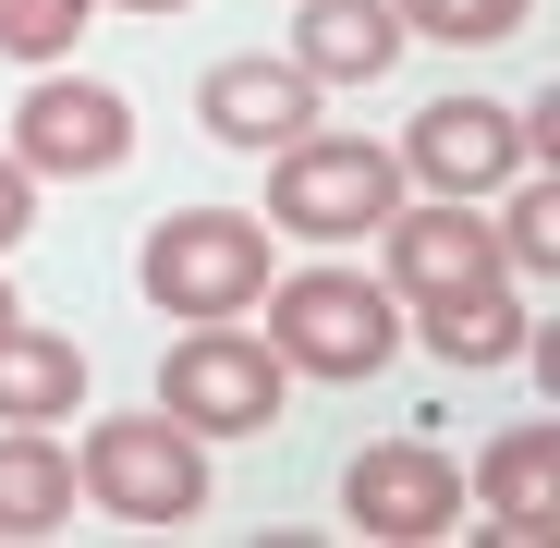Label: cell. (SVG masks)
<instances>
[{
  "label": "cell",
  "instance_id": "obj_1",
  "mask_svg": "<svg viewBox=\"0 0 560 548\" xmlns=\"http://www.w3.org/2000/svg\"><path fill=\"white\" fill-rule=\"evenodd\" d=\"M256 305H268V353L293 365V378H329V390L378 378V365L402 353V293L365 281V268H341V256H317V268H268Z\"/></svg>",
  "mask_w": 560,
  "mask_h": 548
},
{
  "label": "cell",
  "instance_id": "obj_2",
  "mask_svg": "<svg viewBox=\"0 0 560 548\" xmlns=\"http://www.w3.org/2000/svg\"><path fill=\"white\" fill-rule=\"evenodd\" d=\"M268 220L256 208H171L147 244H135V293L171 317V329H196V317H256L268 293Z\"/></svg>",
  "mask_w": 560,
  "mask_h": 548
},
{
  "label": "cell",
  "instance_id": "obj_3",
  "mask_svg": "<svg viewBox=\"0 0 560 548\" xmlns=\"http://www.w3.org/2000/svg\"><path fill=\"white\" fill-rule=\"evenodd\" d=\"M402 208V159L390 147H365V135H293V147H268V232H293V244H365V232H378Z\"/></svg>",
  "mask_w": 560,
  "mask_h": 548
},
{
  "label": "cell",
  "instance_id": "obj_4",
  "mask_svg": "<svg viewBox=\"0 0 560 548\" xmlns=\"http://www.w3.org/2000/svg\"><path fill=\"white\" fill-rule=\"evenodd\" d=\"M73 500H98L110 524H196L208 512V439L183 415H98L73 439Z\"/></svg>",
  "mask_w": 560,
  "mask_h": 548
},
{
  "label": "cell",
  "instance_id": "obj_5",
  "mask_svg": "<svg viewBox=\"0 0 560 548\" xmlns=\"http://www.w3.org/2000/svg\"><path fill=\"white\" fill-rule=\"evenodd\" d=\"M280 390H293V365H280L268 329H244V317H196V329L171 341V365H159V415H183L196 439L280 427Z\"/></svg>",
  "mask_w": 560,
  "mask_h": 548
},
{
  "label": "cell",
  "instance_id": "obj_6",
  "mask_svg": "<svg viewBox=\"0 0 560 548\" xmlns=\"http://www.w3.org/2000/svg\"><path fill=\"white\" fill-rule=\"evenodd\" d=\"M13 159L37 171V183H110L122 159H135V98L122 85H98V73H37L25 85V110H13Z\"/></svg>",
  "mask_w": 560,
  "mask_h": 548
},
{
  "label": "cell",
  "instance_id": "obj_7",
  "mask_svg": "<svg viewBox=\"0 0 560 548\" xmlns=\"http://www.w3.org/2000/svg\"><path fill=\"white\" fill-rule=\"evenodd\" d=\"M390 159H402V183H427V196H463V208H488L512 171H536L512 98H427V110L402 123Z\"/></svg>",
  "mask_w": 560,
  "mask_h": 548
},
{
  "label": "cell",
  "instance_id": "obj_8",
  "mask_svg": "<svg viewBox=\"0 0 560 548\" xmlns=\"http://www.w3.org/2000/svg\"><path fill=\"white\" fill-rule=\"evenodd\" d=\"M341 524L353 536H378V548H427L463 524V464L439 439H378V451H353L341 464Z\"/></svg>",
  "mask_w": 560,
  "mask_h": 548
},
{
  "label": "cell",
  "instance_id": "obj_9",
  "mask_svg": "<svg viewBox=\"0 0 560 548\" xmlns=\"http://www.w3.org/2000/svg\"><path fill=\"white\" fill-rule=\"evenodd\" d=\"M317 98H329V85H317L293 49H232V61L196 73V123H208V147H244V159L293 147V135L317 123Z\"/></svg>",
  "mask_w": 560,
  "mask_h": 548
},
{
  "label": "cell",
  "instance_id": "obj_10",
  "mask_svg": "<svg viewBox=\"0 0 560 548\" xmlns=\"http://www.w3.org/2000/svg\"><path fill=\"white\" fill-rule=\"evenodd\" d=\"M378 281L402 293V305H427V293H463V281H512L500 268V244H488V208H463V196H427V208H390L378 220Z\"/></svg>",
  "mask_w": 560,
  "mask_h": 548
},
{
  "label": "cell",
  "instance_id": "obj_11",
  "mask_svg": "<svg viewBox=\"0 0 560 548\" xmlns=\"http://www.w3.org/2000/svg\"><path fill=\"white\" fill-rule=\"evenodd\" d=\"M402 317H415L402 341H427L439 365H463V378H488V365H524V341H536L524 281H463V293H427V305H402Z\"/></svg>",
  "mask_w": 560,
  "mask_h": 548
},
{
  "label": "cell",
  "instance_id": "obj_12",
  "mask_svg": "<svg viewBox=\"0 0 560 548\" xmlns=\"http://www.w3.org/2000/svg\"><path fill=\"white\" fill-rule=\"evenodd\" d=\"M463 500H488V536H560V415L500 427L463 476Z\"/></svg>",
  "mask_w": 560,
  "mask_h": 548
},
{
  "label": "cell",
  "instance_id": "obj_13",
  "mask_svg": "<svg viewBox=\"0 0 560 548\" xmlns=\"http://www.w3.org/2000/svg\"><path fill=\"white\" fill-rule=\"evenodd\" d=\"M402 49H415V37H402L390 0H305V13H293V61H305L317 85H378Z\"/></svg>",
  "mask_w": 560,
  "mask_h": 548
},
{
  "label": "cell",
  "instance_id": "obj_14",
  "mask_svg": "<svg viewBox=\"0 0 560 548\" xmlns=\"http://www.w3.org/2000/svg\"><path fill=\"white\" fill-rule=\"evenodd\" d=\"M85 403V341L0 317V427H61Z\"/></svg>",
  "mask_w": 560,
  "mask_h": 548
},
{
  "label": "cell",
  "instance_id": "obj_15",
  "mask_svg": "<svg viewBox=\"0 0 560 548\" xmlns=\"http://www.w3.org/2000/svg\"><path fill=\"white\" fill-rule=\"evenodd\" d=\"M73 524V451L49 427H0V536H61Z\"/></svg>",
  "mask_w": 560,
  "mask_h": 548
},
{
  "label": "cell",
  "instance_id": "obj_16",
  "mask_svg": "<svg viewBox=\"0 0 560 548\" xmlns=\"http://www.w3.org/2000/svg\"><path fill=\"white\" fill-rule=\"evenodd\" d=\"M488 244H500L512 281H560V183H548V171H512V183H500Z\"/></svg>",
  "mask_w": 560,
  "mask_h": 548
},
{
  "label": "cell",
  "instance_id": "obj_17",
  "mask_svg": "<svg viewBox=\"0 0 560 548\" xmlns=\"http://www.w3.org/2000/svg\"><path fill=\"white\" fill-rule=\"evenodd\" d=\"M390 13H402V37H427V49H512L536 0H390Z\"/></svg>",
  "mask_w": 560,
  "mask_h": 548
},
{
  "label": "cell",
  "instance_id": "obj_18",
  "mask_svg": "<svg viewBox=\"0 0 560 548\" xmlns=\"http://www.w3.org/2000/svg\"><path fill=\"white\" fill-rule=\"evenodd\" d=\"M85 13H98V0H0V61H25V73H49V61H73V37H85Z\"/></svg>",
  "mask_w": 560,
  "mask_h": 548
},
{
  "label": "cell",
  "instance_id": "obj_19",
  "mask_svg": "<svg viewBox=\"0 0 560 548\" xmlns=\"http://www.w3.org/2000/svg\"><path fill=\"white\" fill-rule=\"evenodd\" d=\"M25 232H37V171H25L13 147H0V256H13Z\"/></svg>",
  "mask_w": 560,
  "mask_h": 548
},
{
  "label": "cell",
  "instance_id": "obj_20",
  "mask_svg": "<svg viewBox=\"0 0 560 548\" xmlns=\"http://www.w3.org/2000/svg\"><path fill=\"white\" fill-rule=\"evenodd\" d=\"M122 13H183V0H122Z\"/></svg>",
  "mask_w": 560,
  "mask_h": 548
},
{
  "label": "cell",
  "instance_id": "obj_21",
  "mask_svg": "<svg viewBox=\"0 0 560 548\" xmlns=\"http://www.w3.org/2000/svg\"><path fill=\"white\" fill-rule=\"evenodd\" d=\"M0 317H25V305H13V281H0Z\"/></svg>",
  "mask_w": 560,
  "mask_h": 548
}]
</instances>
